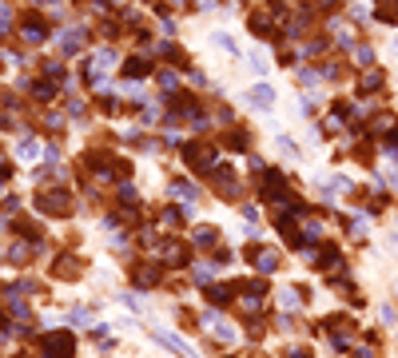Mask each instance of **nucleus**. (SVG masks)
Returning <instances> with one entry per match:
<instances>
[{
  "label": "nucleus",
  "instance_id": "obj_32",
  "mask_svg": "<svg viewBox=\"0 0 398 358\" xmlns=\"http://www.w3.org/2000/svg\"><path fill=\"white\" fill-rule=\"evenodd\" d=\"M9 259H12V263H24V259H28V247H24V243H20V247H12Z\"/></svg>",
  "mask_w": 398,
  "mask_h": 358
},
{
  "label": "nucleus",
  "instance_id": "obj_4",
  "mask_svg": "<svg viewBox=\"0 0 398 358\" xmlns=\"http://www.w3.org/2000/svg\"><path fill=\"white\" fill-rule=\"evenodd\" d=\"M183 159L191 171H211L219 163V151L215 143H183Z\"/></svg>",
  "mask_w": 398,
  "mask_h": 358
},
{
  "label": "nucleus",
  "instance_id": "obj_18",
  "mask_svg": "<svg viewBox=\"0 0 398 358\" xmlns=\"http://www.w3.org/2000/svg\"><path fill=\"white\" fill-rule=\"evenodd\" d=\"M159 52H163V60H171L176 68H188V64H191L188 48H183V44H176V40H171V44H159Z\"/></svg>",
  "mask_w": 398,
  "mask_h": 358
},
{
  "label": "nucleus",
  "instance_id": "obj_9",
  "mask_svg": "<svg viewBox=\"0 0 398 358\" xmlns=\"http://www.w3.org/2000/svg\"><path fill=\"white\" fill-rule=\"evenodd\" d=\"M382 84H387V72L370 64V68L358 76V96H375V92H382Z\"/></svg>",
  "mask_w": 398,
  "mask_h": 358
},
{
  "label": "nucleus",
  "instance_id": "obj_21",
  "mask_svg": "<svg viewBox=\"0 0 398 358\" xmlns=\"http://www.w3.org/2000/svg\"><path fill=\"white\" fill-rule=\"evenodd\" d=\"M227 148H231V151H247V148H251V136H247L243 128H231V131H227Z\"/></svg>",
  "mask_w": 398,
  "mask_h": 358
},
{
  "label": "nucleus",
  "instance_id": "obj_20",
  "mask_svg": "<svg viewBox=\"0 0 398 358\" xmlns=\"http://www.w3.org/2000/svg\"><path fill=\"white\" fill-rule=\"evenodd\" d=\"M251 104H255V108H271V104H275V88H271V84H255V88H251Z\"/></svg>",
  "mask_w": 398,
  "mask_h": 358
},
{
  "label": "nucleus",
  "instance_id": "obj_22",
  "mask_svg": "<svg viewBox=\"0 0 398 358\" xmlns=\"http://www.w3.org/2000/svg\"><path fill=\"white\" fill-rule=\"evenodd\" d=\"M211 44H215V48H223V56H239L235 36H227V32H215V36H211Z\"/></svg>",
  "mask_w": 398,
  "mask_h": 358
},
{
  "label": "nucleus",
  "instance_id": "obj_37",
  "mask_svg": "<svg viewBox=\"0 0 398 358\" xmlns=\"http://www.w3.org/2000/svg\"><path fill=\"white\" fill-rule=\"evenodd\" d=\"M32 4H44V0H32Z\"/></svg>",
  "mask_w": 398,
  "mask_h": 358
},
{
  "label": "nucleus",
  "instance_id": "obj_10",
  "mask_svg": "<svg viewBox=\"0 0 398 358\" xmlns=\"http://www.w3.org/2000/svg\"><path fill=\"white\" fill-rule=\"evenodd\" d=\"M84 40H88V28H68L60 32V56H76L84 48Z\"/></svg>",
  "mask_w": 398,
  "mask_h": 358
},
{
  "label": "nucleus",
  "instance_id": "obj_26",
  "mask_svg": "<svg viewBox=\"0 0 398 358\" xmlns=\"http://www.w3.org/2000/svg\"><path fill=\"white\" fill-rule=\"evenodd\" d=\"M315 263H318L323 271H327V267H343V259H338V251H335V247H323V251H318V259H315Z\"/></svg>",
  "mask_w": 398,
  "mask_h": 358
},
{
  "label": "nucleus",
  "instance_id": "obj_35",
  "mask_svg": "<svg viewBox=\"0 0 398 358\" xmlns=\"http://www.w3.org/2000/svg\"><path fill=\"white\" fill-rule=\"evenodd\" d=\"M119 199H124V203H136V188H128V183H124V188H119Z\"/></svg>",
  "mask_w": 398,
  "mask_h": 358
},
{
  "label": "nucleus",
  "instance_id": "obj_14",
  "mask_svg": "<svg viewBox=\"0 0 398 358\" xmlns=\"http://www.w3.org/2000/svg\"><path fill=\"white\" fill-rule=\"evenodd\" d=\"M247 259L259 267V275H263V271H279V255H275L271 247H251Z\"/></svg>",
  "mask_w": 398,
  "mask_h": 358
},
{
  "label": "nucleus",
  "instance_id": "obj_16",
  "mask_svg": "<svg viewBox=\"0 0 398 358\" xmlns=\"http://www.w3.org/2000/svg\"><path fill=\"white\" fill-rule=\"evenodd\" d=\"M151 338H156L159 347H168V350H176V354H179V358H195V354H191V347H183V342H179V338H176V335H168V330H151Z\"/></svg>",
  "mask_w": 398,
  "mask_h": 358
},
{
  "label": "nucleus",
  "instance_id": "obj_2",
  "mask_svg": "<svg viewBox=\"0 0 398 358\" xmlns=\"http://www.w3.org/2000/svg\"><path fill=\"white\" fill-rule=\"evenodd\" d=\"M72 195L64 188H48V191H36V211H44V215H72Z\"/></svg>",
  "mask_w": 398,
  "mask_h": 358
},
{
  "label": "nucleus",
  "instance_id": "obj_8",
  "mask_svg": "<svg viewBox=\"0 0 398 358\" xmlns=\"http://www.w3.org/2000/svg\"><path fill=\"white\" fill-rule=\"evenodd\" d=\"M323 327H327L330 335H335V347H347V338H355V322H350L347 315H330L327 322H323Z\"/></svg>",
  "mask_w": 398,
  "mask_h": 358
},
{
  "label": "nucleus",
  "instance_id": "obj_5",
  "mask_svg": "<svg viewBox=\"0 0 398 358\" xmlns=\"http://www.w3.org/2000/svg\"><path fill=\"white\" fill-rule=\"evenodd\" d=\"M20 36H24V44H44V40H48L44 16H40V12H28V16L20 20Z\"/></svg>",
  "mask_w": 398,
  "mask_h": 358
},
{
  "label": "nucleus",
  "instance_id": "obj_12",
  "mask_svg": "<svg viewBox=\"0 0 398 358\" xmlns=\"http://www.w3.org/2000/svg\"><path fill=\"white\" fill-rule=\"evenodd\" d=\"M124 76H128V80L151 76V56H148V52H139V56H128V60H124Z\"/></svg>",
  "mask_w": 398,
  "mask_h": 358
},
{
  "label": "nucleus",
  "instance_id": "obj_6",
  "mask_svg": "<svg viewBox=\"0 0 398 358\" xmlns=\"http://www.w3.org/2000/svg\"><path fill=\"white\" fill-rule=\"evenodd\" d=\"M159 275H163V263H136V267H131V283H136L139 291H151L159 283Z\"/></svg>",
  "mask_w": 398,
  "mask_h": 358
},
{
  "label": "nucleus",
  "instance_id": "obj_13",
  "mask_svg": "<svg viewBox=\"0 0 398 358\" xmlns=\"http://www.w3.org/2000/svg\"><path fill=\"white\" fill-rule=\"evenodd\" d=\"M80 271H84V263H80L76 255H60L56 263H52V275H56V278H68V283H72V278H80Z\"/></svg>",
  "mask_w": 398,
  "mask_h": 358
},
{
  "label": "nucleus",
  "instance_id": "obj_31",
  "mask_svg": "<svg viewBox=\"0 0 398 358\" xmlns=\"http://www.w3.org/2000/svg\"><path fill=\"white\" fill-rule=\"evenodd\" d=\"M40 156V143L36 139H24V143H20V159H36Z\"/></svg>",
  "mask_w": 398,
  "mask_h": 358
},
{
  "label": "nucleus",
  "instance_id": "obj_25",
  "mask_svg": "<svg viewBox=\"0 0 398 358\" xmlns=\"http://www.w3.org/2000/svg\"><path fill=\"white\" fill-rule=\"evenodd\" d=\"M171 195H179V199H199V188H191L188 179H171Z\"/></svg>",
  "mask_w": 398,
  "mask_h": 358
},
{
  "label": "nucleus",
  "instance_id": "obj_36",
  "mask_svg": "<svg viewBox=\"0 0 398 358\" xmlns=\"http://www.w3.org/2000/svg\"><path fill=\"white\" fill-rule=\"evenodd\" d=\"M390 48H394V60H398V36H394V44H390Z\"/></svg>",
  "mask_w": 398,
  "mask_h": 358
},
{
  "label": "nucleus",
  "instance_id": "obj_1",
  "mask_svg": "<svg viewBox=\"0 0 398 358\" xmlns=\"http://www.w3.org/2000/svg\"><path fill=\"white\" fill-rule=\"evenodd\" d=\"M40 354L44 358H72L76 354V335L72 330H48L40 338Z\"/></svg>",
  "mask_w": 398,
  "mask_h": 358
},
{
  "label": "nucleus",
  "instance_id": "obj_30",
  "mask_svg": "<svg viewBox=\"0 0 398 358\" xmlns=\"http://www.w3.org/2000/svg\"><path fill=\"white\" fill-rule=\"evenodd\" d=\"M12 20H16L12 4H9V0H0V36H4V32H12Z\"/></svg>",
  "mask_w": 398,
  "mask_h": 358
},
{
  "label": "nucleus",
  "instance_id": "obj_19",
  "mask_svg": "<svg viewBox=\"0 0 398 358\" xmlns=\"http://www.w3.org/2000/svg\"><path fill=\"white\" fill-rule=\"evenodd\" d=\"M24 88H28L36 99H52V96H56V80H28Z\"/></svg>",
  "mask_w": 398,
  "mask_h": 358
},
{
  "label": "nucleus",
  "instance_id": "obj_23",
  "mask_svg": "<svg viewBox=\"0 0 398 358\" xmlns=\"http://www.w3.org/2000/svg\"><path fill=\"white\" fill-rule=\"evenodd\" d=\"M92 64H96L100 72L112 68V64H116V48H96V52H92Z\"/></svg>",
  "mask_w": 398,
  "mask_h": 358
},
{
  "label": "nucleus",
  "instance_id": "obj_17",
  "mask_svg": "<svg viewBox=\"0 0 398 358\" xmlns=\"http://www.w3.org/2000/svg\"><path fill=\"white\" fill-rule=\"evenodd\" d=\"M231 295H235V291H231V287H223V283H208V291H203V298H208L211 307H227V303H231Z\"/></svg>",
  "mask_w": 398,
  "mask_h": 358
},
{
  "label": "nucleus",
  "instance_id": "obj_7",
  "mask_svg": "<svg viewBox=\"0 0 398 358\" xmlns=\"http://www.w3.org/2000/svg\"><path fill=\"white\" fill-rule=\"evenodd\" d=\"M247 28H251V36H259V40H275V20H271V12L267 9H255L247 16Z\"/></svg>",
  "mask_w": 398,
  "mask_h": 358
},
{
  "label": "nucleus",
  "instance_id": "obj_28",
  "mask_svg": "<svg viewBox=\"0 0 398 358\" xmlns=\"http://www.w3.org/2000/svg\"><path fill=\"white\" fill-rule=\"evenodd\" d=\"M159 223H163V227H179V223H183V207H163L159 211Z\"/></svg>",
  "mask_w": 398,
  "mask_h": 358
},
{
  "label": "nucleus",
  "instance_id": "obj_15",
  "mask_svg": "<svg viewBox=\"0 0 398 358\" xmlns=\"http://www.w3.org/2000/svg\"><path fill=\"white\" fill-rule=\"evenodd\" d=\"M235 171H231V168H219L215 171V188H219V195H223V199H235L239 195V183H235Z\"/></svg>",
  "mask_w": 398,
  "mask_h": 358
},
{
  "label": "nucleus",
  "instance_id": "obj_33",
  "mask_svg": "<svg viewBox=\"0 0 398 358\" xmlns=\"http://www.w3.org/2000/svg\"><path fill=\"white\" fill-rule=\"evenodd\" d=\"M267 68V56H263V52H255V56H251V72H263Z\"/></svg>",
  "mask_w": 398,
  "mask_h": 358
},
{
  "label": "nucleus",
  "instance_id": "obj_24",
  "mask_svg": "<svg viewBox=\"0 0 398 358\" xmlns=\"http://www.w3.org/2000/svg\"><path fill=\"white\" fill-rule=\"evenodd\" d=\"M350 56H355V64H362V68H370V64H375V48H370V44H355V48H350Z\"/></svg>",
  "mask_w": 398,
  "mask_h": 358
},
{
  "label": "nucleus",
  "instance_id": "obj_27",
  "mask_svg": "<svg viewBox=\"0 0 398 358\" xmlns=\"http://www.w3.org/2000/svg\"><path fill=\"white\" fill-rule=\"evenodd\" d=\"M159 88H163V96H176V92H179V76H176V72H159Z\"/></svg>",
  "mask_w": 398,
  "mask_h": 358
},
{
  "label": "nucleus",
  "instance_id": "obj_11",
  "mask_svg": "<svg viewBox=\"0 0 398 358\" xmlns=\"http://www.w3.org/2000/svg\"><path fill=\"white\" fill-rule=\"evenodd\" d=\"M159 255H163V263H168V267H183V263H188V243H179V239H168V243H163V251H159Z\"/></svg>",
  "mask_w": 398,
  "mask_h": 358
},
{
  "label": "nucleus",
  "instance_id": "obj_34",
  "mask_svg": "<svg viewBox=\"0 0 398 358\" xmlns=\"http://www.w3.org/2000/svg\"><path fill=\"white\" fill-rule=\"evenodd\" d=\"M279 151H283V156H295V151H298V148H295V143H291V139H287V136H279Z\"/></svg>",
  "mask_w": 398,
  "mask_h": 358
},
{
  "label": "nucleus",
  "instance_id": "obj_29",
  "mask_svg": "<svg viewBox=\"0 0 398 358\" xmlns=\"http://www.w3.org/2000/svg\"><path fill=\"white\" fill-rule=\"evenodd\" d=\"M219 231L215 227H195V247H215Z\"/></svg>",
  "mask_w": 398,
  "mask_h": 358
},
{
  "label": "nucleus",
  "instance_id": "obj_3",
  "mask_svg": "<svg viewBox=\"0 0 398 358\" xmlns=\"http://www.w3.org/2000/svg\"><path fill=\"white\" fill-rule=\"evenodd\" d=\"M259 195L267 199V203H283L287 199V179H283V171H275V168H263L259 163Z\"/></svg>",
  "mask_w": 398,
  "mask_h": 358
}]
</instances>
